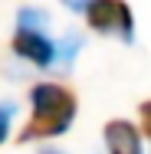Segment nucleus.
<instances>
[{
    "label": "nucleus",
    "mask_w": 151,
    "mask_h": 154,
    "mask_svg": "<svg viewBox=\"0 0 151 154\" xmlns=\"http://www.w3.org/2000/svg\"><path fill=\"white\" fill-rule=\"evenodd\" d=\"M79 102L76 92L62 82H36L30 89V122L17 134L20 144L43 141V138H59L76 122Z\"/></svg>",
    "instance_id": "f257e3e1"
},
{
    "label": "nucleus",
    "mask_w": 151,
    "mask_h": 154,
    "mask_svg": "<svg viewBox=\"0 0 151 154\" xmlns=\"http://www.w3.org/2000/svg\"><path fill=\"white\" fill-rule=\"evenodd\" d=\"M86 20L95 33L118 36L121 43H135V13L125 0H92Z\"/></svg>",
    "instance_id": "f03ea898"
},
{
    "label": "nucleus",
    "mask_w": 151,
    "mask_h": 154,
    "mask_svg": "<svg viewBox=\"0 0 151 154\" xmlns=\"http://www.w3.org/2000/svg\"><path fill=\"white\" fill-rule=\"evenodd\" d=\"M10 49H13V56L33 62L39 69H49L56 62V43L43 30H23V26H17V33L10 36Z\"/></svg>",
    "instance_id": "7ed1b4c3"
},
{
    "label": "nucleus",
    "mask_w": 151,
    "mask_h": 154,
    "mask_svg": "<svg viewBox=\"0 0 151 154\" xmlns=\"http://www.w3.org/2000/svg\"><path fill=\"white\" fill-rule=\"evenodd\" d=\"M102 138H105V151L109 154H145V148H141V128H135L125 118L105 122Z\"/></svg>",
    "instance_id": "20e7f679"
},
{
    "label": "nucleus",
    "mask_w": 151,
    "mask_h": 154,
    "mask_svg": "<svg viewBox=\"0 0 151 154\" xmlns=\"http://www.w3.org/2000/svg\"><path fill=\"white\" fill-rule=\"evenodd\" d=\"M79 46H82V36H79V33H66L59 43H56V62H59V66H72Z\"/></svg>",
    "instance_id": "39448f33"
},
{
    "label": "nucleus",
    "mask_w": 151,
    "mask_h": 154,
    "mask_svg": "<svg viewBox=\"0 0 151 154\" xmlns=\"http://www.w3.org/2000/svg\"><path fill=\"white\" fill-rule=\"evenodd\" d=\"M46 23H49L46 10H36V7H23V10L17 13V26H23V30H43Z\"/></svg>",
    "instance_id": "423d86ee"
},
{
    "label": "nucleus",
    "mask_w": 151,
    "mask_h": 154,
    "mask_svg": "<svg viewBox=\"0 0 151 154\" xmlns=\"http://www.w3.org/2000/svg\"><path fill=\"white\" fill-rule=\"evenodd\" d=\"M10 122H13V105L10 102H0V144L10 138Z\"/></svg>",
    "instance_id": "0eeeda50"
},
{
    "label": "nucleus",
    "mask_w": 151,
    "mask_h": 154,
    "mask_svg": "<svg viewBox=\"0 0 151 154\" xmlns=\"http://www.w3.org/2000/svg\"><path fill=\"white\" fill-rule=\"evenodd\" d=\"M138 118H141V134L151 138V98L138 105Z\"/></svg>",
    "instance_id": "6e6552de"
},
{
    "label": "nucleus",
    "mask_w": 151,
    "mask_h": 154,
    "mask_svg": "<svg viewBox=\"0 0 151 154\" xmlns=\"http://www.w3.org/2000/svg\"><path fill=\"white\" fill-rule=\"evenodd\" d=\"M62 7H69L72 13H82V17H86V10L92 7V0H62Z\"/></svg>",
    "instance_id": "1a4fd4ad"
},
{
    "label": "nucleus",
    "mask_w": 151,
    "mask_h": 154,
    "mask_svg": "<svg viewBox=\"0 0 151 154\" xmlns=\"http://www.w3.org/2000/svg\"><path fill=\"white\" fill-rule=\"evenodd\" d=\"M39 154H66V151H59V148H43Z\"/></svg>",
    "instance_id": "9d476101"
}]
</instances>
